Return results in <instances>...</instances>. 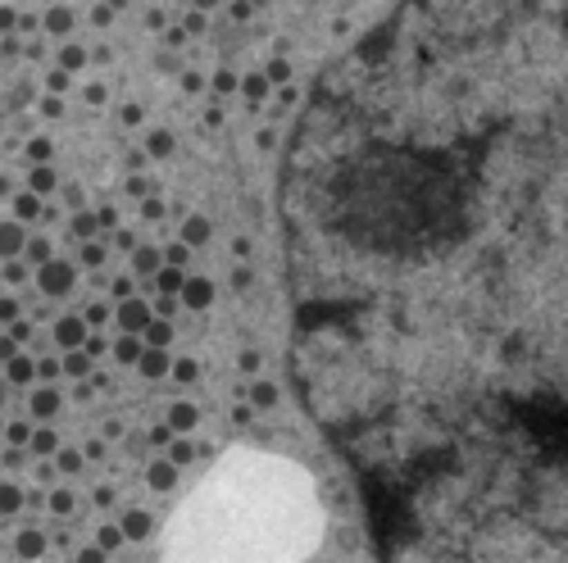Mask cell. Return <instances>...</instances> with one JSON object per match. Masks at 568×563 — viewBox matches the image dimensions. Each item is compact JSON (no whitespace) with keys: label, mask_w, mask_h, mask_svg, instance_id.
<instances>
[{"label":"cell","mask_w":568,"mask_h":563,"mask_svg":"<svg viewBox=\"0 0 568 563\" xmlns=\"http://www.w3.org/2000/svg\"><path fill=\"white\" fill-rule=\"evenodd\" d=\"M177 522H191V527H232L237 522V531L251 527L246 455L223 459L219 473L205 482V491L186 500ZM318 527H323V513H318V500H314V482H305V486H295L286 500H277L268 509V527L255 531L251 541L232 545L223 536L219 545H209L191 563H295L300 554H309L318 545Z\"/></svg>","instance_id":"cell-1"},{"label":"cell","mask_w":568,"mask_h":563,"mask_svg":"<svg viewBox=\"0 0 568 563\" xmlns=\"http://www.w3.org/2000/svg\"><path fill=\"white\" fill-rule=\"evenodd\" d=\"M119 327H123V336L146 332V327H150V304L137 300V295H132V300H123V304H119Z\"/></svg>","instance_id":"cell-2"},{"label":"cell","mask_w":568,"mask_h":563,"mask_svg":"<svg viewBox=\"0 0 568 563\" xmlns=\"http://www.w3.org/2000/svg\"><path fill=\"white\" fill-rule=\"evenodd\" d=\"M37 282H41V291H46V295H64L68 286H73V268H68L64 259H50V264H41Z\"/></svg>","instance_id":"cell-3"},{"label":"cell","mask_w":568,"mask_h":563,"mask_svg":"<svg viewBox=\"0 0 568 563\" xmlns=\"http://www.w3.org/2000/svg\"><path fill=\"white\" fill-rule=\"evenodd\" d=\"M177 295H182L186 309H209V304H214V282L209 277H186Z\"/></svg>","instance_id":"cell-4"},{"label":"cell","mask_w":568,"mask_h":563,"mask_svg":"<svg viewBox=\"0 0 568 563\" xmlns=\"http://www.w3.org/2000/svg\"><path fill=\"white\" fill-rule=\"evenodd\" d=\"M150 513L146 509H128L123 513V522H119V531H123V541H146V536H150Z\"/></svg>","instance_id":"cell-5"},{"label":"cell","mask_w":568,"mask_h":563,"mask_svg":"<svg viewBox=\"0 0 568 563\" xmlns=\"http://www.w3.org/2000/svg\"><path fill=\"white\" fill-rule=\"evenodd\" d=\"M55 341H59V346H68V350L87 346V323H82V318H59V323H55Z\"/></svg>","instance_id":"cell-6"},{"label":"cell","mask_w":568,"mask_h":563,"mask_svg":"<svg viewBox=\"0 0 568 563\" xmlns=\"http://www.w3.org/2000/svg\"><path fill=\"white\" fill-rule=\"evenodd\" d=\"M137 368L146 373V377H164L168 368H173V359H168V350H141V359H137Z\"/></svg>","instance_id":"cell-7"},{"label":"cell","mask_w":568,"mask_h":563,"mask_svg":"<svg viewBox=\"0 0 568 563\" xmlns=\"http://www.w3.org/2000/svg\"><path fill=\"white\" fill-rule=\"evenodd\" d=\"M23 246H28V237H23L19 223H0V259H14Z\"/></svg>","instance_id":"cell-8"},{"label":"cell","mask_w":568,"mask_h":563,"mask_svg":"<svg viewBox=\"0 0 568 563\" xmlns=\"http://www.w3.org/2000/svg\"><path fill=\"white\" fill-rule=\"evenodd\" d=\"M200 422V413H196V404H186V400H177L173 409H168V432H191Z\"/></svg>","instance_id":"cell-9"},{"label":"cell","mask_w":568,"mask_h":563,"mask_svg":"<svg viewBox=\"0 0 568 563\" xmlns=\"http://www.w3.org/2000/svg\"><path fill=\"white\" fill-rule=\"evenodd\" d=\"M132 264H137V273H146V277H155V273L164 268V255L155 246H137L132 250Z\"/></svg>","instance_id":"cell-10"},{"label":"cell","mask_w":568,"mask_h":563,"mask_svg":"<svg viewBox=\"0 0 568 563\" xmlns=\"http://www.w3.org/2000/svg\"><path fill=\"white\" fill-rule=\"evenodd\" d=\"M59 413V391L55 386H46L32 395V418H55Z\"/></svg>","instance_id":"cell-11"},{"label":"cell","mask_w":568,"mask_h":563,"mask_svg":"<svg viewBox=\"0 0 568 563\" xmlns=\"http://www.w3.org/2000/svg\"><path fill=\"white\" fill-rule=\"evenodd\" d=\"M205 241H209V218H186V223H182V246L186 250H191V246H205Z\"/></svg>","instance_id":"cell-12"},{"label":"cell","mask_w":568,"mask_h":563,"mask_svg":"<svg viewBox=\"0 0 568 563\" xmlns=\"http://www.w3.org/2000/svg\"><path fill=\"white\" fill-rule=\"evenodd\" d=\"M182 268H168V264H164V268H159V273H155V291H159V295H177V291H182Z\"/></svg>","instance_id":"cell-13"},{"label":"cell","mask_w":568,"mask_h":563,"mask_svg":"<svg viewBox=\"0 0 568 563\" xmlns=\"http://www.w3.org/2000/svg\"><path fill=\"white\" fill-rule=\"evenodd\" d=\"M146 482H150L155 491H173V482H177V468L159 459V464H150V473H146Z\"/></svg>","instance_id":"cell-14"},{"label":"cell","mask_w":568,"mask_h":563,"mask_svg":"<svg viewBox=\"0 0 568 563\" xmlns=\"http://www.w3.org/2000/svg\"><path fill=\"white\" fill-rule=\"evenodd\" d=\"M28 186H32V195H37V200H41L46 191H55V168H50V164H41V168H32V173H28Z\"/></svg>","instance_id":"cell-15"},{"label":"cell","mask_w":568,"mask_h":563,"mask_svg":"<svg viewBox=\"0 0 568 563\" xmlns=\"http://www.w3.org/2000/svg\"><path fill=\"white\" fill-rule=\"evenodd\" d=\"M5 368H10V382H14V386H23V382H32V377H37V364H32L28 355H14Z\"/></svg>","instance_id":"cell-16"},{"label":"cell","mask_w":568,"mask_h":563,"mask_svg":"<svg viewBox=\"0 0 568 563\" xmlns=\"http://www.w3.org/2000/svg\"><path fill=\"white\" fill-rule=\"evenodd\" d=\"M146 341H150V350H164L168 341H173V323H164V318H150V327H146Z\"/></svg>","instance_id":"cell-17"},{"label":"cell","mask_w":568,"mask_h":563,"mask_svg":"<svg viewBox=\"0 0 568 563\" xmlns=\"http://www.w3.org/2000/svg\"><path fill=\"white\" fill-rule=\"evenodd\" d=\"M14 550H19L23 559H37V554L46 550V536H41V531H19V541H14Z\"/></svg>","instance_id":"cell-18"},{"label":"cell","mask_w":568,"mask_h":563,"mask_svg":"<svg viewBox=\"0 0 568 563\" xmlns=\"http://www.w3.org/2000/svg\"><path fill=\"white\" fill-rule=\"evenodd\" d=\"M114 359H119V364H137V359H141V341H137V336H119V341H114Z\"/></svg>","instance_id":"cell-19"},{"label":"cell","mask_w":568,"mask_h":563,"mask_svg":"<svg viewBox=\"0 0 568 563\" xmlns=\"http://www.w3.org/2000/svg\"><path fill=\"white\" fill-rule=\"evenodd\" d=\"M46 209H41V200H37L32 191H23V195H14V218H41Z\"/></svg>","instance_id":"cell-20"},{"label":"cell","mask_w":568,"mask_h":563,"mask_svg":"<svg viewBox=\"0 0 568 563\" xmlns=\"http://www.w3.org/2000/svg\"><path fill=\"white\" fill-rule=\"evenodd\" d=\"M251 404H255V409H273V404H277V386H273V382H255V386H251Z\"/></svg>","instance_id":"cell-21"},{"label":"cell","mask_w":568,"mask_h":563,"mask_svg":"<svg viewBox=\"0 0 568 563\" xmlns=\"http://www.w3.org/2000/svg\"><path fill=\"white\" fill-rule=\"evenodd\" d=\"M23 509V491L14 482H0V513H19Z\"/></svg>","instance_id":"cell-22"},{"label":"cell","mask_w":568,"mask_h":563,"mask_svg":"<svg viewBox=\"0 0 568 563\" xmlns=\"http://www.w3.org/2000/svg\"><path fill=\"white\" fill-rule=\"evenodd\" d=\"M146 150H150L155 159L173 155V132H150V137H146Z\"/></svg>","instance_id":"cell-23"},{"label":"cell","mask_w":568,"mask_h":563,"mask_svg":"<svg viewBox=\"0 0 568 563\" xmlns=\"http://www.w3.org/2000/svg\"><path fill=\"white\" fill-rule=\"evenodd\" d=\"M82 64H87V50H82V46H64V55H59V73H77Z\"/></svg>","instance_id":"cell-24"},{"label":"cell","mask_w":568,"mask_h":563,"mask_svg":"<svg viewBox=\"0 0 568 563\" xmlns=\"http://www.w3.org/2000/svg\"><path fill=\"white\" fill-rule=\"evenodd\" d=\"M50 150H55V146H50V137H32V141H28V159H32L37 168H41V164H50Z\"/></svg>","instance_id":"cell-25"},{"label":"cell","mask_w":568,"mask_h":563,"mask_svg":"<svg viewBox=\"0 0 568 563\" xmlns=\"http://www.w3.org/2000/svg\"><path fill=\"white\" fill-rule=\"evenodd\" d=\"M46 28H50L55 37H64L68 28H73V10H50L46 14Z\"/></svg>","instance_id":"cell-26"},{"label":"cell","mask_w":568,"mask_h":563,"mask_svg":"<svg viewBox=\"0 0 568 563\" xmlns=\"http://www.w3.org/2000/svg\"><path fill=\"white\" fill-rule=\"evenodd\" d=\"M59 368H64V373H68V377H82V373H91V359H87V355H82V350H73V355H68V359H64V364H59Z\"/></svg>","instance_id":"cell-27"},{"label":"cell","mask_w":568,"mask_h":563,"mask_svg":"<svg viewBox=\"0 0 568 563\" xmlns=\"http://www.w3.org/2000/svg\"><path fill=\"white\" fill-rule=\"evenodd\" d=\"M28 445H32L37 455H55V450H59V436H55V432H32V441H28Z\"/></svg>","instance_id":"cell-28"},{"label":"cell","mask_w":568,"mask_h":563,"mask_svg":"<svg viewBox=\"0 0 568 563\" xmlns=\"http://www.w3.org/2000/svg\"><path fill=\"white\" fill-rule=\"evenodd\" d=\"M241 91H246V100H264V91H268V82H264V73H251L246 82H237Z\"/></svg>","instance_id":"cell-29"},{"label":"cell","mask_w":568,"mask_h":563,"mask_svg":"<svg viewBox=\"0 0 568 563\" xmlns=\"http://www.w3.org/2000/svg\"><path fill=\"white\" fill-rule=\"evenodd\" d=\"M5 436H10L14 445H28V441H32V422H23V418H14L10 427H5Z\"/></svg>","instance_id":"cell-30"},{"label":"cell","mask_w":568,"mask_h":563,"mask_svg":"<svg viewBox=\"0 0 568 563\" xmlns=\"http://www.w3.org/2000/svg\"><path fill=\"white\" fill-rule=\"evenodd\" d=\"M173 468H182V464H196V441H177L173 445V459H168Z\"/></svg>","instance_id":"cell-31"},{"label":"cell","mask_w":568,"mask_h":563,"mask_svg":"<svg viewBox=\"0 0 568 563\" xmlns=\"http://www.w3.org/2000/svg\"><path fill=\"white\" fill-rule=\"evenodd\" d=\"M168 373H173L177 382H196V377H200V364H196V359H177Z\"/></svg>","instance_id":"cell-32"},{"label":"cell","mask_w":568,"mask_h":563,"mask_svg":"<svg viewBox=\"0 0 568 563\" xmlns=\"http://www.w3.org/2000/svg\"><path fill=\"white\" fill-rule=\"evenodd\" d=\"M186 259H191V250H186V246H182V241H173V246H168V250H164V264H168V268H182V264H186Z\"/></svg>","instance_id":"cell-33"},{"label":"cell","mask_w":568,"mask_h":563,"mask_svg":"<svg viewBox=\"0 0 568 563\" xmlns=\"http://www.w3.org/2000/svg\"><path fill=\"white\" fill-rule=\"evenodd\" d=\"M50 513H59V518L73 513V495H68V491H50Z\"/></svg>","instance_id":"cell-34"},{"label":"cell","mask_w":568,"mask_h":563,"mask_svg":"<svg viewBox=\"0 0 568 563\" xmlns=\"http://www.w3.org/2000/svg\"><path fill=\"white\" fill-rule=\"evenodd\" d=\"M286 77H291V64H286V59H273V64L264 68V82H286Z\"/></svg>","instance_id":"cell-35"},{"label":"cell","mask_w":568,"mask_h":563,"mask_svg":"<svg viewBox=\"0 0 568 563\" xmlns=\"http://www.w3.org/2000/svg\"><path fill=\"white\" fill-rule=\"evenodd\" d=\"M59 373H64V368H59V359H37V377H41V382H55Z\"/></svg>","instance_id":"cell-36"},{"label":"cell","mask_w":568,"mask_h":563,"mask_svg":"<svg viewBox=\"0 0 568 563\" xmlns=\"http://www.w3.org/2000/svg\"><path fill=\"white\" fill-rule=\"evenodd\" d=\"M119 545H123V531H119V527H100V554H105V550H119Z\"/></svg>","instance_id":"cell-37"},{"label":"cell","mask_w":568,"mask_h":563,"mask_svg":"<svg viewBox=\"0 0 568 563\" xmlns=\"http://www.w3.org/2000/svg\"><path fill=\"white\" fill-rule=\"evenodd\" d=\"M214 91H219V96H228V91H237V73H228V68H219V73H214Z\"/></svg>","instance_id":"cell-38"},{"label":"cell","mask_w":568,"mask_h":563,"mask_svg":"<svg viewBox=\"0 0 568 563\" xmlns=\"http://www.w3.org/2000/svg\"><path fill=\"white\" fill-rule=\"evenodd\" d=\"M82 264H87V268H96V264H105V246H96V241H87V246H82Z\"/></svg>","instance_id":"cell-39"},{"label":"cell","mask_w":568,"mask_h":563,"mask_svg":"<svg viewBox=\"0 0 568 563\" xmlns=\"http://www.w3.org/2000/svg\"><path fill=\"white\" fill-rule=\"evenodd\" d=\"M23 250H28V255H32L37 264H50V241H28Z\"/></svg>","instance_id":"cell-40"},{"label":"cell","mask_w":568,"mask_h":563,"mask_svg":"<svg viewBox=\"0 0 568 563\" xmlns=\"http://www.w3.org/2000/svg\"><path fill=\"white\" fill-rule=\"evenodd\" d=\"M59 473H82V455H77V450H64V455H59Z\"/></svg>","instance_id":"cell-41"},{"label":"cell","mask_w":568,"mask_h":563,"mask_svg":"<svg viewBox=\"0 0 568 563\" xmlns=\"http://www.w3.org/2000/svg\"><path fill=\"white\" fill-rule=\"evenodd\" d=\"M19 318V300L14 295H0V323H14Z\"/></svg>","instance_id":"cell-42"},{"label":"cell","mask_w":568,"mask_h":563,"mask_svg":"<svg viewBox=\"0 0 568 563\" xmlns=\"http://www.w3.org/2000/svg\"><path fill=\"white\" fill-rule=\"evenodd\" d=\"M73 232L91 241V232H96V218H91V214H77V218H73Z\"/></svg>","instance_id":"cell-43"},{"label":"cell","mask_w":568,"mask_h":563,"mask_svg":"<svg viewBox=\"0 0 568 563\" xmlns=\"http://www.w3.org/2000/svg\"><path fill=\"white\" fill-rule=\"evenodd\" d=\"M105 318H110V304H91L87 309V327H105Z\"/></svg>","instance_id":"cell-44"},{"label":"cell","mask_w":568,"mask_h":563,"mask_svg":"<svg viewBox=\"0 0 568 563\" xmlns=\"http://www.w3.org/2000/svg\"><path fill=\"white\" fill-rule=\"evenodd\" d=\"M141 218L159 223V218H164V200H146V205H141Z\"/></svg>","instance_id":"cell-45"},{"label":"cell","mask_w":568,"mask_h":563,"mask_svg":"<svg viewBox=\"0 0 568 563\" xmlns=\"http://www.w3.org/2000/svg\"><path fill=\"white\" fill-rule=\"evenodd\" d=\"M28 336H32V327L23 323V318H14V323H10V341L19 346V341H28Z\"/></svg>","instance_id":"cell-46"},{"label":"cell","mask_w":568,"mask_h":563,"mask_svg":"<svg viewBox=\"0 0 568 563\" xmlns=\"http://www.w3.org/2000/svg\"><path fill=\"white\" fill-rule=\"evenodd\" d=\"M41 114H46V119H59V114H64L59 96H46V100H41Z\"/></svg>","instance_id":"cell-47"},{"label":"cell","mask_w":568,"mask_h":563,"mask_svg":"<svg viewBox=\"0 0 568 563\" xmlns=\"http://www.w3.org/2000/svg\"><path fill=\"white\" fill-rule=\"evenodd\" d=\"M237 364H241V373H259V355H255V350H246Z\"/></svg>","instance_id":"cell-48"},{"label":"cell","mask_w":568,"mask_h":563,"mask_svg":"<svg viewBox=\"0 0 568 563\" xmlns=\"http://www.w3.org/2000/svg\"><path fill=\"white\" fill-rule=\"evenodd\" d=\"M46 87H50V91H64V87H68V73H59V68H55V73H46Z\"/></svg>","instance_id":"cell-49"},{"label":"cell","mask_w":568,"mask_h":563,"mask_svg":"<svg viewBox=\"0 0 568 563\" xmlns=\"http://www.w3.org/2000/svg\"><path fill=\"white\" fill-rule=\"evenodd\" d=\"M114 295H119V304L132 300V277H119V282H114Z\"/></svg>","instance_id":"cell-50"},{"label":"cell","mask_w":568,"mask_h":563,"mask_svg":"<svg viewBox=\"0 0 568 563\" xmlns=\"http://www.w3.org/2000/svg\"><path fill=\"white\" fill-rule=\"evenodd\" d=\"M150 191V182H146V177H128V195H146Z\"/></svg>","instance_id":"cell-51"},{"label":"cell","mask_w":568,"mask_h":563,"mask_svg":"<svg viewBox=\"0 0 568 563\" xmlns=\"http://www.w3.org/2000/svg\"><path fill=\"white\" fill-rule=\"evenodd\" d=\"M155 309H159V314H173V309H177V300H173V295H159V300H155Z\"/></svg>","instance_id":"cell-52"},{"label":"cell","mask_w":568,"mask_h":563,"mask_svg":"<svg viewBox=\"0 0 568 563\" xmlns=\"http://www.w3.org/2000/svg\"><path fill=\"white\" fill-rule=\"evenodd\" d=\"M110 19H114L110 5H96V10H91V23H110Z\"/></svg>","instance_id":"cell-53"},{"label":"cell","mask_w":568,"mask_h":563,"mask_svg":"<svg viewBox=\"0 0 568 563\" xmlns=\"http://www.w3.org/2000/svg\"><path fill=\"white\" fill-rule=\"evenodd\" d=\"M232 255H237V259H246V255H251V241L237 237V241H232Z\"/></svg>","instance_id":"cell-54"},{"label":"cell","mask_w":568,"mask_h":563,"mask_svg":"<svg viewBox=\"0 0 568 563\" xmlns=\"http://www.w3.org/2000/svg\"><path fill=\"white\" fill-rule=\"evenodd\" d=\"M77 563H105V554H100V550H82V554H77Z\"/></svg>","instance_id":"cell-55"},{"label":"cell","mask_w":568,"mask_h":563,"mask_svg":"<svg viewBox=\"0 0 568 563\" xmlns=\"http://www.w3.org/2000/svg\"><path fill=\"white\" fill-rule=\"evenodd\" d=\"M14 355H19V350H14V341H10V336H5V341H0V359H5V364H10Z\"/></svg>","instance_id":"cell-56"},{"label":"cell","mask_w":568,"mask_h":563,"mask_svg":"<svg viewBox=\"0 0 568 563\" xmlns=\"http://www.w3.org/2000/svg\"><path fill=\"white\" fill-rule=\"evenodd\" d=\"M123 123H141V105H128V109H123Z\"/></svg>","instance_id":"cell-57"},{"label":"cell","mask_w":568,"mask_h":563,"mask_svg":"<svg viewBox=\"0 0 568 563\" xmlns=\"http://www.w3.org/2000/svg\"><path fill=\"white\" fill-rule=\"evenodd\" d=\"M119 250H137V237H132V232H119Z\"/></svg>","instance_id":"cell-58"}]
</instances>
